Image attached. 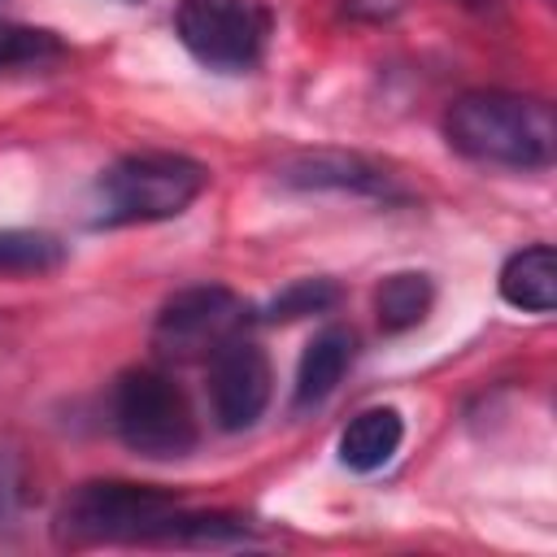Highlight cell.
Listing matches in <instances>:
<instances>
[{"label": "cell", "instance_id": "obj_1", "mask_svg": "<svg viewBox=\"0 0 557 557\" xmlns=\"http://www.w3.org/2000/svg\"><path fill=\"white\" fill-rule=\"evenodd\" d=\"M444 139L453 152L496 170H548L557 157V117L540 96L518 91H466L444 113Z\"/></svg>", "mask_w": 557, "mask_h": 557}, {"label": "cell", "instance_id": "obj_2", "mask_svg": "<svg viewBox=\"0 0 557 557\" xmlns=\"http://www.w3.org/2000/svg\"><path fill=\"white\" fill-rule=\"evenodd\" d=\"M178 496L152 483L131 479H91L78 483L57 518L52 535L65 548H96V544H170Z\"/></svg>", "mask_w": 557, "mask_h": 557}, {"label": "cell", "instance_id": "obj_3", "mask_svg": "<svg viewBox=\"0 0 557 557\" xmlns=\"http://www.w3.org/2000/svg\"><path fill=\"white\" fill-rule=\"evenodd\" d=\"M209 187V170L183 152H131L113 161L96 191V226H148L187 213Z\"/></svg>", "mask_w": 557, "mask_h": 557}, {"label": "cell", "instance_id": "obj_4", "mask_svg": "<svg viewBox=\"0 0 557 557\" xmlns=\"http://www.w3.org/2000/svg\"><path fill=\"white\" fill-rule=\"evenodd\" d=\"M109 413L117 440L148 461H178L200 440L196 413L165 370H126L113 383Z\"/></svg>", "mask_w": 557, "mask_h": 557}, {"label": "cell", "instance_id": "obj_5", "mask_svg": "<svg viewBox=\"0 0 557 557\" xmlns=\"http://www.w3.org/2000/svg\"><path fill=\"white\" fill-rule=\"evenodd\" d=\"M252 318V305L231 287H183L161 305L152 322V348L161 361H209L222 344L244 335Z\"/></svg>", "mask_w": 557, "mask_h": 557}, {"label": "cell", "instance_id": "obj_6", "mask_svg": "<svg viewBox=\"0 0 557 557\" xmlns=\"http://www.w3.org/2000/svg\"><path fill=\"white\" fill-rule=\"evenodd\" d=\"M174 30L200 65L218 74H244L261 61L270 13L257 0H183Z\"/></svg>", "mask_w": 557, "mask_h": 557}, {"label": "cell", "instance_id": "obj_7", "mask_svg": "<svg viewBox=\"0 0 557 557\" xmlns=\"http://www.w3.org/2000/svg\"><path fill=\"white\" fill-rule=\"evenodd\" d=\"M205 366H209L205 387H209V413H213V422L222 431H248L265 413V405L274 396L270 357L248 335H235Z\"/></svg>", "mask_w": 557, "mask_h": 557}, {"label": "cell", "instance_id": "obj_8", "mask_svg": "<svg viewBox=\"0 0 557 557\" xmlns=\"http://www.w3.org/2000/svg\"><path fill=\"white\" fill-rule=\"evenodd\" d=\"M278 178L287 187H300V191H348V196H374V200H396L400 187L392 183L387 170L370 165L366 157H352V152H305V157H292Z\"/></svg>", "mask_w": 557, "mask_h": 557}, {"label": "cell", "instance_id": "obj_9", "mask_svg": "<svg viewBox=\"0 0 557 557\" xmlns=\"http://www.w3.org/2000/svg\"><path fill=\"white\" fill-rule=\"evenodd\" d=\"M352 357H357L352 331H344V326H322V331L305 344V352H300L296 383H292V409H296V413L318 409V405L344 383Z\"/></svg>", "mask_w": 557, "mask_h": 557}, {"label": "cell", "instance_id": "obj_10", "mask_svg": "<svg viewBox=\"0 0 557 557\" xmlns=\"http://www.w3.org/2000/svg\"><path fill=\"white\" fill-rule=\"evenodd\" d=\"M400 440H405V418L392 405L361 409L339 431V461L352 474H374V470H383L400 453Z\"/></svg>", "mask_w": 557, "mask_h": 557}, {"label": "cell", "instance_id": "obj_11", "mask_svg": "<svg viewBox=\"0 0 557 557\" xmlns=\"http://www.w3.org/2000/svg\"><path fill=\"white\" fill-rule=\"evenodd\" d=\"M500 300L522 313H553L557 305V252L548 244H531L500 265Z\"/></svg>", "mask_w": 557, "mask_h": 557}, {"label": "cell", "instance_id": "obj_12", "mask_svg": "<svg viewBox=\"0 0 557 557\" xmlns=\"http://www.w3.org/2000/svg\"><path fill=\"white\" fill-rule=\"evenodd\" d=\"M431 300H435V287L422 270H396L379 283L374 292V313H379V326L387 335H400V331H413L426 313H431Z\"/></svg>", "mask_w": 557, "mask_h": 557}, {"label": "cell", "instance_id": "obj_13", "mask_svg": "<svg viewBox=\"0 0 557 557\" xmlns=\"http://www.w3.org/2000/svg\"><path fill=\"white\" fill-rule=\"evenodd\" d=\"M70 248L48 231L26 226H0V278H26V274H52L61 270Z\"/></svg>", "mask_w": 557, "mask_h": 557}, {"label": "cell", "instance_id": "obj_14", "mask_svg": "<svg viewBox=\"0 0 557 557\" xmlns=\"http://www.w3.org/2000/svg\"><path fill=\"white\" fill-rule=\"evenodd\" d=\"M65 52V44L26 22H0V70H26V65H48Z\"/></svg>", "mask_w": 557, "mask_h": 557}, {"label": "cell", "instance_id": "obj_15", "mask_svg": "<svg viewBox=\"0 0 557 557\" xmlns=\"http://www.w3.org/2000/svg\"><path fill=\"white\" fill-rule=\"evenodd\" d=\"M335 300H339V287L335 283H326V278H300V283L283 287L257 318L261 322H296V318H309V313H326Z\"/></svg>", "mask_w": 557, "mask_h": 557}, {"label": "cell", "instance_id": "obj_16", "mask_svg": "<svg viewBox=\"0 0 557 557\" xmlns=\"http://www.w3.org/2000/svg\"><path fill=\"white\" fill-rule=\"evenodd\" d=\"M405 4H409V0H344L339 9H344V17H352V22H370V26H379V22L400 17Z\"/></svg>", "mask_w": 557, "mask_h": 557}, {"label": "cell", "instance_id": "obj_17", "mask_svg": "<svg viewBox=\"0 0 557 557\" xmlns=\"http://www.w3.org/2000/svg\"><path fill=\"white\" fill-rule=\"evenodd\" d=\"M457 4H470V9H496L500 0H457Z\"/></svg>", "mask_w": 557, "mask_h": 557}]
</instances>
